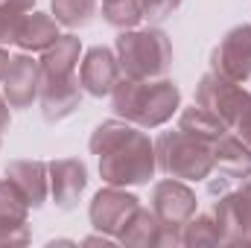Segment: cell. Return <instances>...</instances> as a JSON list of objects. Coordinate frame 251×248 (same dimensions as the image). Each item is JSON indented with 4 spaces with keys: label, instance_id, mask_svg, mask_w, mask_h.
<instances>
[{
    "label": "cell",
    "instance_id": "6da1fadb",
    "mask_svg": "<svg viewBox=\"0 0 251 248\" xmlns=\"http://www.w3.org/2000/svg\"><path fill=\"white\" fill-rule=\"evenodd\" d=\"M91 155L100 161V178L114 187H137L149 184L158 173L155 140L146 128L128 120H102L91 131L88 140Z\"/></svg>",
    "mask_w": 251,
    "mask_h": 248
},
{
    "label": "cell",
    "instance_id": "7a4b0ae2",
    "mask_svg": "<svg viewBox=\"0 0 251 248\" xmlns=\"http://www.w3.org/2000/svg\"><path fill=\"white\" fill-rule=\"evenodd\" d=\"M111 108L120 120L140 128H161L181 111V91L173 79H131L120 76L111 91Z\"/></svg>",
    "mask_w": 251,
    "mask_h": 248
},
{
    "label": "cell",
    "instance_id": "3957f363",
    "mask_svg": "<svg viewBox=\"0 0 251 248\" xmlns=\"http://www.w3.org/2000/svg\"><path fill=\"white\" fill-rule=\"evenodd\" d=\"M114 53H117L123 76H131V79H161V76H167V70L173 64L170 35L158 26L123 29L117 35Z\"/></svg>",
    "mask_w": 251,
    "mask_h": 248
},
{
    "label": "cell",
    "instance_id": "277c9868",
    "mask_svg": "<svg viewBox=\"0 0 251 248\" xmlns=\"http://www.w3.org/2000/svg\"><path fill=\"white\" fill-rule=\"evenodd\" d=\"M158 170L170 178L181 181H204L213 173V143L193 137L181 128L161 131L155 140Z\"/></svg>",
    "mask_w": 251,
    "mask_h": 248
},
{
    "label": "cell",
    "instance_id": "5b68a950",
    "mask_svg": "<svg viewBox=\"0 0 251 248\" xmlns=\"http://www.w3.org/2000/svg\"><path fill=\"white\" fill-rule=\"evenodd\" d=\"M196 102L204 105L207 111H213L222 123H228L234 128L240 123V117L246 114V108L251 105V91L243 88V82L225 79V76L210 70L196 85Z\"/></svg>",
    "mask_w": 251,
    "mask_h": 248
},
{
    "label": "cell",
    "instance_id": "8992f818",
    "mask_svg": "<svg viewBox=\"0 0 251 248\" xmlns=\"http://www.w3.org/2000/svg\"><path fill=\"white\" fill-rule=\"evenodd\" d=\"M149 207L155 210V216L161 219V225L167 231L181 234L190 216L199 210V198H196V190L190 187V181L167 175L164 181H155L152 196H149Z\"/></svg>",
    "mask_w": 251,
    "mask_h": 248
},
{
    "label": "cell",
    "instance_id": "52a82bcc",
    "mask_svg": "<svg viewBox=\"0 0 251 248\" xmlns=\"http://www.w3.org/2000/svg\"><path fill=\"white\" fill-rule=\"evenodd\" d=\"M137 207H140V198L134 193H128L126 187L105 184L102 190L94 193V198L88 204V219H91L94 231L117 240V234L123 231V225L131 219V213Z\"/></svg>",
    "mask_w": 251,
    "mask_h": 248
},
{
    "label": "cell",
    "instance_id": "ba28073f",
    "mask_svg": "<svg viewBox=\"0 0 251 248\" xmlns=\"http://www.w3.org/2000/svg\"><path fill=\"white\" fill-rule=\"evenodd\" d=\"M210 70L234 79V82H249L251 79V24L231 26L222 41L210 53Z\"/></svg>",
    "mask_w": 251,
    "mask_h": 248
},
{
    "label": "cell",
    "instance_id": "9c48e42d",
    "mask_svg": "<svg viewBox=\"0 0 251 248\" xmlns=\"http://www.w3.org/2000/svg\"><path fill=\"white\" fill-rule=\"evenodd\" d=\"M123 70L117 62V53L108 50V47H91L82 53V62H79V85L85 94L102 99V97H111L114 85L120 82Z\"/></svg>",
    "mask_w": 251,
    "mask_h": 248
},
{
    "label": "cell",
    "instance_id": "30bf717a",
    "mask_svg": "<svg viewBox=\"0 0 251 248\" xmlns=\"http://www.w3.org/2000/svg\"><path fill=\"white\" fill-rule=\"evenodd\" d=\"M3 97L12 108L24 111L32 108V102L38 99V88H41V64L38 59H32V53H18L12 56L9 70L3 76Z\"/></svg>",
    "mask_w": 251,
    "mask_h": 248
},
{
    "label": "cell",
    "instance_id": "8fae6325",
    "mask_svg": "<svg viewBox=\"0 0 251 248\" xmlns=\"http://www.w3.org/2000/svg\"><path fill=\"white\" fill-rule=\"evenodd\" d=\"M82 102V85L79 76H44L41 73V88H38V105L41 117L47 123H62L67 120Z\"/></svg>",
    "mask_w": 251,
    "mask_h": 248
},
{
    "label": "cell",
    "instance_id": "7c38bea8",
    "mask_svg": "<svg viewBox=\"0 0 251 248\" xmlns=\"http://www.w3.org/2000/svg\"><path fill=\"white\" fill-rule=\"evenodd\" d=\"M50 173V198L56 201V207L73 210L88 187V167L79 158H56L47 164Z\"/></svg>",
    "mask_w": 251,
    "mask_h": 248
},
{
    "label": "cell",
    "instance_id": "4fadbf2b",
    "mask_svg": "<svg viewBox=\"0 0 251 248\" xmlns=\"http://www.w3.org/2000/svg\"><path fill=\"white\" fill-rule=\"evenodd\" d=\"M3 178L15 184V190L26 198L32 210L44 207V201L50 198V173L44 161H32V158L9 161L3 170Z\"/></svg>",
    "mask_w": 251,
    "mask_h": 248
},
{
    "label": "cell",
    "instance_id": "5bb4252c",
    "mask_svg": "<svg viewBox=\"0 0 251 248\" xmlns=\"http://www.w3.org/2000/svg\"><path fill=\"white\" fill-rule=\"evenodd\" d=\"M213 170H219L225 178L246 181L251 178V146L240 134H222L213 143Z\"/></svg>",
    "mask_w": 251,
    "mask_h": 248
},
{
    "label": "cell",
    "instance_id": "9a60e30c",
    "mask_svg": "<svg viewBox=\"0 0 251 248\" xmlns=\"http://www.w3.org/2000/svg\"><path fill=\"white\" fill-rule=\"evenodd\" d=\"M62 35L59 29V21L47 12H26L21 18V26H18V35H15V44L24 50V53H44L56 38Z\"/></svg>",
    "mask_w": 251,
    "mask_h": 248
},
{
    "label": "cell",
    "instance_id": "2e32d148",
    "mask_svg": "<svg viewBox=\"0 0 251 248\" xmlns=\"http://www.w3.org/2000/svg\"><path fill=\"white\" fill-rule=\"evenodd\" d=\"M161 240H164V225L155 216V210L143 204L131 213V219L117 234V243L126 248H161Z\"/></svg>",
    "mask_w": 251,
    "mask_h": 248
},
{
    "label": "cell",
    "instance_id": "e0dca14e",
    "mask_svg": "<svg viewBox=\"0 0 251 248\" xmlns=\"http://www.w3.org/2000/svg\"><path fill=\"white\" fill-rule=\"evenodd\" d=\"M79 62H82V41L73 32H62L38 59L44 76H73Z\"/></svg>",
    "mask_w": 251,
    "mask_h": 248
},
{
    "label": "cell",
    "instance_id": "ac0fdd59",
    "mask_svg": "<svg viewBox=\"0 0 251 248\" xmlns=\"http://www.w3.org/2000/svg\"><path fill=\"white\" fill-rule=\"evenodd\" d=\"M213 219L222 234V246H249L246 237V222H243V204L240 193H225L213 201Z\"/></svg>",
    "mask_w": 251,
    "mask_h": 248
},
{
    "label": "cell",
    "instance_id": "d6986e66",
    "mask_svg": "<svg viewBox=\"0 0 251 248\" xmlns=\"http://www.w3.org/2000/svg\"><path fill=\"white\" fill-rule=\"evenodd\" d=\"M178 128L187 131V134H193V137L207 140V143H216L222 134L231 131V125L222 123L213 111H207V108L199 105V102H193V105H187V108L178 111Z\"/></svg>",
    "mask_w": 251,
    "mask_h": 248
},
{
    "label": "cell",
    "instance_id": "ffe728a7",
    "mask_svg": "<svg viewBox=\"0 0 251 248\" xmlns=\"http://www.w3.org/2000/svg\"><path fill=\"white\" fill-rule=\"evenodd\" d=\"M97 9H100V0H53L50 15L59 21V26L79 29L97 18Z\"/></svg>",
    "mask_w": 251,
    "mask_h": 248
},
{
    "label": "cell",
    "instance_id": "44dd1931",
    "mask_svg": "<svg viewBox=\"0 0 251 248\" xmlns=\"http://www.w3.org/2000/svg\"><path fill=\"white\" fill-rule=\"evenodd\" d=\"M181 246L199 248V246H222V234L219 225L213 219V213H193L190 222L181 228Z\"/></svg>",
    "mask_w": 251,
    "mask_h": 248
},
{
    "label": "cell",
    "instance_id": "7402d4cb",
    "mask_svg": "<svg viewBox=\"0 0 251 248\" xmlns=\"http://www.w3.org/2000/svg\"><path fill=\"white\" fill-rule=\"evenodd\" d=\"M102 21L114 29H134L143 21L140 0H102Z\"/></svg>",
    "mask_w": 251,
    "mask_h": 248
},
{
    "label": "cell",
    "instance_id": "603a6c76",
    "mask_svg": "<svg viewBox=\"0 0 251 248\" xmlns=\"http://www.w3.org/2000/svg\"><path fill=\"white\" fill-rule=\"evenodd\" d=\"M29 204L12 181L0 178V222H29Z\"/></svg>",
    "mask_w": 251,
    "mask_h": 248
},
{
    "label": "cell",
    "instance_id": "cb8c5ba5",
    "mask_svg": "<svg viewBox=\"0 0 251 248\" xmlns=\"http://www.w3.org/2000/svg\"><path fill=\"white\" fill-rule=\"evenodd\" d=\"M26 12H18L6 3H0V47L6 44H15V35H18V26H21V18Z\"/></svg>",
    "mask_w": 251,
    "mask_h": 248
},
{
    "label": "cell",
    "instance_id": "d4e9b609",
    "mask_svg": "<svg viewBox=\"0 0 251 248\" xmlns=\"http://www.w3.org/2000/svg\"><path fill=\"white\" fill-rule=\"evenodd\" d=\"M184 0H140V9H143V18L158 24V21H167L173 12H178Z\"/></svg>",
    "mask_w": 251,
    "mask_h": 248
},
{
    "label": "cell",
    "instance_id": "484cf974",
    "mask_svg": "<svg viewBox=\"0 0 251 248\" xmlns=\"http://www.w3.org/2000/svg\"><path fill=\"white\" fill-rule=\"evenodd\" d=\"M32 240L26 222H0V248L3 246H26Z\"/></svg>",
    "mask_w": 251,
    "mask_h": 248
},
{
    "label": "cell",
    "instance_id": "4316f807",
    "mask_svg": "<svg viewBox=\"0 0 251 248\" xmlns=\"http://www.w3.org/2000/svg\"><path fill=\"white\" fill-rule=\"evenodd\" d=\"M240 193V204H243V222H246V237H249L251 246V178L243 181V187L237 190Z\"/></svg>",
    "mask_w": 251,
    "mask_h": 248
},
{
    "label": "cell",
    "instance_id": "83f0119b",
    "mask_svg": "<svg viewBox=\"0 0 251 248\" xmlns=\"http://www.w3.org/2000/svg\"><path fill=\"white\" fill-rule=\"evenodd\" d=\"M234 128H237V134H240V137H243V140L251 146V105L246 108V114L240 117V123L234 125Z\"/></svg>",
    "mask_w": 251,
    "mask_h": 248
},
{
    "label": "cell",
    "instance_id": "f1b7e54d",
    "mask_svg": "<svg viewBox=\"0 0 251 248\" xmlns=\"http://www.w3.org/2000/svg\"><path fill=\"white\" fill-rule=\"evenodd\" d=\"M12 105L6 102V97L0 94V134L3 131H9V125H12V111H9Z\"/></svg>",
    "mask_w": 251,
    "mask_h": 248
},
{
    "label": "cell",
    "instance_id": "f546056e",
    "mask_svg": "<svg viewBox=\"0 0 251 248\" xmlns=\"http://www.w3.org/2000/svg\"><path fill=\"white\" fill-rule=\"evenodd\" d=\"M0 3H6L18 12H32V6H35V0H0Z\"/></svg>",
    "mask_w": 251,
    "mask_h": 248
},
{
    "label": "cell",
    "instance_id": "4dcf8cb0",
    "mask_svg": "<svg viewBox=\"0 0 251 248\" xmlns=\"http://www.w3.org/2000/svg\"><path fill=\"white\" fill-rule=\"evenodd\" d=\"M9 62H12L9 50H6V47H0V82H3V76H6V70H9Z\"/></svg>",
    "mask_w": 251,
    "mask_h": 248
},
{
    "label": "cell",
    "instance_id": "1f68e13d",
    "mask_svg": "<svg viewBox=\"0 0 251 248\" xmlns=\"http://www.w3.org/2000/svg\"><path fill=\"white\" fill-rule=\"evenodd\" d=\"M0 149H3V140H0Z\"/></svg>",
    "mask_w": 251,
    "mask_h": 248
}]
</instances>
